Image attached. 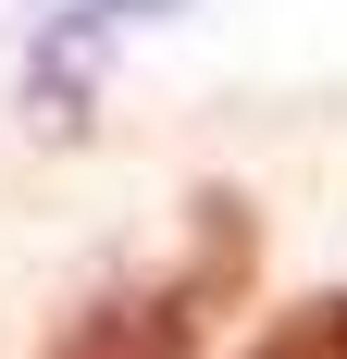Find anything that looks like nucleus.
Here are the masks:
<instances>
[{"mask_svg":"<svg viewBox=\"0 0 347 359\" xmlns=\"http://www.w3.org/2000/svg\"><path fill=\"white\" fill-rule=\"evenodd\" d=\"M50 359H199V285L100 297V310H74V334H63Z\"/></svg>","mask_w":347,"mask_h":359,"instance_id":"1","label":"nucleus"},{"mask_svg":"<svg viewBox=\"0 0 347 359\" xmlns=\"http://www.w3.org/2000/svg\"><path fill=\"white\" fill-rule=\"evenodd\" d=\"M248 359H347V297H310V310H273Z\"/></svg>","mask_w":347,"mask_h":359,"instance_id":"2","label":"nucleus"}]
</instances>
